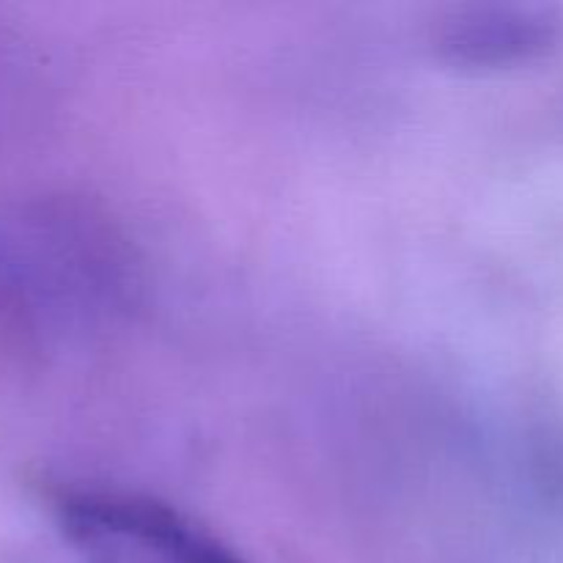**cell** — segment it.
Returning <instances> with one entry per match:
<instances>
[{"mask_svg": "<svg viewBox=\"0 0 563 563\" xmlns=\"http://www.w3.org/2000/svg\"><path fill=\"white\" fill-rule=\"evenodd\" d=\"M60 531L91 563H245L174 506L115 489L55 498Z\"/></svg>", "mask_w": 563, "mask_h": 563, "instance_id": "7a4b0ae2", "label": "cell"}, {"mask_svg": "<svg viewBox=\"0 0 563 563\" xmlns=\"http://www.w3.org/2000/svg\"><path fill=\"white\" fill-rule=\"evenodd\" d=\"M135 264L108 218L75 201L0 214V308L27 333L88 330L126 308Z\"/></svg>", "mask_w": 563, "mask_h": 563, "instance_id": "6da1fadb", "label": "cell"}, {"mask_svg": "<svg viewBox=\"0 0 563 563\" xmlns=\"http://www.w3.org/2000/svg\"><path fill=\"white\" fill-rule=\"evenodd\" d=\"M563 42V11L544 3H473L451 9L434 27V53L462 71L537 64Z\"/></svg>", "mask_w": 563, "mask_h": 563, "instance_id": "3957f363", "label": "cell"}]
</instances>
